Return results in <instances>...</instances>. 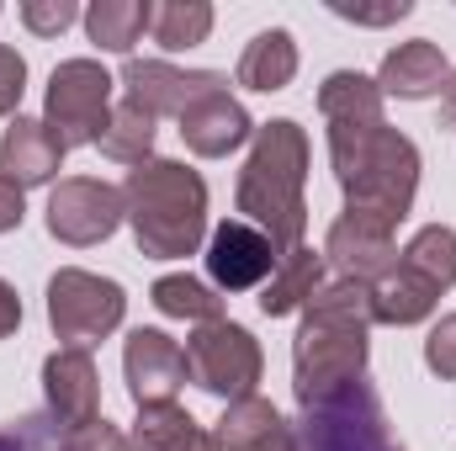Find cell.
<instances>
[{
    "instance_id": "obj_23",
    "label": "cell",
    "mask_w": 456,
    "mask_h": 451,
    "mask_svg": "<svg viewBox=\"0 0 456 451\" xmlns=\"http://www.w3.org/2000/svg\"><path fill=\"white\" fill-rule=\"evenodd\" d=\"M133 451H224V447L181 404H154V409H138Z\"/></svg>"
},
{
    "instance_id": "obj_14",
    "label": "cell",
    "mask_w": 456,
    "mask_h": 451,
    "mask_svg": "<svg viewBox=\"0 0 456 451\" xmlns=\"http://www.w3.org/2000/svg\"><path fill=\"white\" fill-rule=\"evenodd\" d=\"M324 260L340 271L345 282L377 287V282L398 266V244H393V234H387V228L361 224V218L340 213L335 228H330V239H324Z\"/></svg>"
},
{
    "instance_id": "obj_33",
    "label": "cell",
    "mask_w": 456,
    "mask_h": 451,
    "mask_svg": "<svg viewBox=\"0 0 456 451\" xmlns=\"http://www.w3.org/2000/svg\"><path fill=\"white\" fill-rule=\"evenodd\" d=\"M21 218H27V192L11 176H0V234L21 228Z\"/></svg>"
},
{
    "instance_id": "obj_27",
    "label": "cell",
    "mask_w": 456,
    "mask_h": 451,
    "mask_svg": "<svg viewBox=\"0 0 456 451\" xmlns=\"http://www.w3.org/2000/svg\"><path fill=\"white\" fill-rule=\"evenodd\" d=\"M149 32H154V43H159L165 53H186V48L208 43V32H213V5H208V0H165V5H154Z\"/></svg>"
},
{
    "instance_id": "obj_1",
    "label": "cell",
    "mask_w": 456,
    "mask_h": 451,
    "mask_svg": "<svg viewBox=\"0 0 456 451\" xmlns=\"http://www.w3.org/2000/svg\"><path fill=\"white\" fill-rule=\"evenodd\" d=\"M319 112L330 122V165L345 192V213L393 228L409 218L419 192V149L409 133L387 127L377 80L340 70L319 86Z\"/></svg>"
},
{
    "instance_id": "obj_13",
    "label": "cell",
    "mask_w": 456,
    "mask_h": 451,
    "mask_svg": "<svg viewBox=\"0 0 456 451\" xmlns=\"http://www.w3.org/2000/svg\"><path fill=\"white\" fill-rule=\"evenodd\" d=\"M43 398H48V414L59 425H69V430L96 425L102 420V372H96L91 350L59 345L43 361Z\"/></svg>"
},
{
    "instance_id": "obj_30",
    "label": "cell",
    "mask_w": 456,
    "mask_h": 451,
    "mask_svg": "<svg viewBox=\"0 0 456 451\" xmlns=\"http://www.w3.org/2000/svg\"><path fill=\"white\" fill-rule=\"evenodd\" d=\"M425 366L441 377V382H456V314H446L430 340H425Z\"/></svg>"
},
{
    "instance_id": "obj_31",
    "label": "cell",
    "mask_w": 456,
    "mask_h": 451,
    "mask_svg": "<svg viewBox=\"0 0 456 451\" xmlns=\"http://www.w3.org/2000/svg\"><path fill=\"white\" fill-rule=\"evenodd\" d=\"M21 91H27V59L0 43V117H11L21 107Z\"/></svg>"
},
{
    "instance_id": "obj_16",
    "label": "cell",
    "mask_w": 456,
    "mask_h": 451,
    "mask_svg": "<svg viewBox=\"0 0 456 451\" xmlns=\"http://www.w3.org/2000/svg\"><path fill=\"white\" fill-rule=\"evenodd\" d=\"M181 138H186L191 154L224 160L239 144L255 138V122H249V112H244L228 91H213V96H202V102H191V107L181 112Z\"/></svg>"
},
{
    "instance_id": "obj_12",
    "label": "cell",
    "mask_w": 456,
    "mask_h": 451,
    "mask_svg": "<svg viewBox=\"0 0 456 451\" xmlns=\"http://www.w3.org/2000/svg\"><path fill=\"white\" fill-rule=\"evenodd\" d=\"M276 260H281V255L271 250V239H265L255 224H244V218L218 224L213 228V239H208V276H213L218 292H249V287H265L271 271H276Z\"/></svg>"
},
{
    "instance_id": "obj_7",
    "label": "cell",
    "mask_w": 456,
    "mask_h": 451,
    "mask_svg": "<svg viewBox=\"0 0 456 451\" xmlns=\"http://www.w3.org/2000/svg\"><path fill=\"white\" fill-rule=\"evenodd\" d=\"M127 319V292L117 287L112 276L64 266L48 276V324L53 335L75 350H91L96 340H107Z\"/></svg>"
},
{
    "instance_id": "obj_9",
    "label": "cell",
    "mask_w": 456,
    "mask_h": 451,
    "mask_svg": "<svg viewBox=\"0 0 456 451\" xmlns=\"http://www.w3.org/2000/svg\"><path fill=\"white\" fill-rule=\"evenodd\" d=\"M122 186L96 181V176H69L48 192V234L69 250H91L112 239L122 224Z\"/></svg>"
},
{
    "instance_id": "obj_21",
    "label": "cell",
    "mask_w": 456,
    "mask_h": 451,
    "mask_svg": "<svg viewBox=\"0 0 456 451\" xmlns=\"http://www.w3.org/2000/svg\"><path fill=\"white\" fill-rule=\"evenodd\" d=\"M441 303V287L425 282L419 271H409L403 260L371 287V319L377 324H393V330H409V324H425Z\"/></svg>"
},
{
    "instance_id": "obj_36",
    "label": "cell",
    "mask_w": 456,
    "mask_h": 451,
    "mask_svg": "<svg viewBox=\"0 0 456 451\" xmlns=\"http://www.w3.org/2000/svg\"><path fill=\"white\" fill-rule=\"evenodd\" d=\"M0 451H27V447H21V436H16V430H5V436H0Z\"/></svg>"
},
{
    "instance_id": "obj_10",
    "label": "cell",
    "mask_w": 456,
    "mask_h": 451,
    "mask_svg": "<svg viewBox=\"0 0 456 451\" xmlns=\"http://www.w3.org/2000/svg\"><path fill=\"white\" fill-rule=\"evenodd\" d=\"M122 86H127L133 107H143L149 117H175L181 122V112L191 102H202L213 91H228V75H218V70H175L165 59H127Z\"/></svg>"
},
{
    "instance_id": "obj_11",
    "label": "cell",
    "mask_w": 456,
    "mask_h": 451,
    "mask_svg": "<svg viewBox=\"0 0 456 451\" xmlns=\"http://www.w3.org/2000/svg\"><path fill=\"white\" fill-rule=\"evenodd\" d=\"M122 377H127V393L138 409L175 404V393L186 382V350L165 330H133L122 345Z\"/></svg>"
},
{
    "instance_id": "obj_29",
    "label": "cell",
    "mask_w": 456,
    "mask_h": 451,
    "mask_svg": "<svg viewBox=\"0 0 456 451\" xmlns=\"http://www.w3.org/2000/svg\"><path fill=\"white\" fill-rule=\"evenodd\" d=\"M86 11L75 0H21V27L37 37H59L64 27H75Z\"/></svg>"
},
{
    "instance_id": "obj_18",
    "label": "cell",
    "mask_w": 456,
    "mask_h": 451,
    "mask_svg": "<svg viewBox=\"0 0 456 451\" xmlns=\"http://www.w3.org/2000/svg\"><path fill=\"white\" fill-rule=\"evenodd\" d=\"M213 441L224 451H303L297 447V430H292V425L276 414V404L260 398V393L224 404V420H218Z\"/></svg>"
},
{
    "instance_id": "obj_19",
    "label": "cell",
    "mask_w": 456,
    "mask_h": 451,
    "mask_svg": "<svg viewBox=\"0 0 456 451\" xmlns=\"http://www.w3.org/2000/svg\"><path fill=\"white\" fill-rule=\"evenodd\" d=\"M319 287H324V255L308 250V244H297L292 255L276 260V271H271V282L260 287L255 303H260L265 319H287V314H303Z\"/></svg>"
},
{
    "instance_id": "obj_35",
    "label": "cell",
    "mask_w": 456,
    "mask_h": 451,
    "mask_svg": "<svg viewBox=\"0 0 456 451\" xmlns=\"http://www.w3.org/2000/svg\"><path fill=\"white\" fill-rule=\"evenodd\" d=\"M441 122L456 127V70H452V80H446V91H441Z\"/></svg>"
},
{
    "instance_id": "obj_15",
    "label": "cell",
    "mask_w": 456,
    "mask_h": 451,
    "mask_svg": "<svg viewBox=\"0 0 456 451\" xmlns=\"http://www.w3.org/2000/svg\"><path fill=\"white\" fill-rule=\"evenodd\" d=\"M64 144L48 133L43 117H11V127L0 133V176H11L21 192L27 186H48L59 170H64Z\"/></svg>"
},
{
    "instance_id": "obj_28",
    "label": "cell",
    "mask_w": 456,
    "mask_h": 451,
    "mask_svg": "<svg viewBox=\"0 0 456 451\" xmlns=\"http://www.w3.org/2000/svg\"><path fill=\"white\" fill-rule=\"evenodd\" d=\"M398 260H403L409 271H419L425 282H436L441 292H452L456 287V228L425 224L403 250H398Z\"/></svg>"
},
{
    "instance_id": "obj_26",
    "label": "cell",
    "mask_w": 456,
    "mask_h": 451,
    "mask_svg": "<svg viewBox=\"0 0 456 451\" xmlns=\"http://www.w3.org/2000/svg\"><path fill=\"white\" fill-rule=\"evenodd\" d=\"M149 303L165 319H191V324H218L224 319V298L197 276H159L149 287Z\"/></svg>"
},
{
    "instance_id": "obj_32",
    "label": "cell",
    "mask_w": 456,
    "mask_h": 451,
    "mask_svg": "<svg viewBox=\"0 0 456 451\" xmlns=\"http://www.w3.org/2000/svg\"><path fill=\"white\" fill-rule=\"evenodd\" d=\"M330 11L345 16V21H355V27H387V21H403L414 5H409V0H387V5H340V0H335Z\"/></svg>"
},
{
    "instance_id": "obj_34",
    "label": "cell",
    "mask_w": 456,
    "mask_h": 451,
    "mask_svg": "<svg viewBox=\"0 0 456 451\" xmlns=\"http://www.w3.org/2000/svg\"><path fill=\"white\" fill-rule=\"evenodd\" d=\"M16 330H21V298H16V287L0 276V340L16 335Z\"/></svg>"
},
{
    "instance_id": "obj_17",
    "label": "cell",
    "mask_w": 456,
    "mask_h": 451,
    "mask_svg": "<svg viewBox=\"0 0 456 451\" xmlns=\"http://www.w3.org/2000/svg\"><path fill=\"white\" fill-rule=\"evenodd\" d=\"M446 80H452V64H446V53L430 37L398 43L382 59V70H377V91L382 96H398V102H430V96L446 91Z\"/></svg>"
},
{
    "instance_id": "obj_2",
    "label": "cell",
    "mask_w": 456,
    "mask_h": 451,
    "mask_svg": "<svg viewBox=\"0 0 456 451\" xmlns=\"http://www.w3.org/2000/svg\"><path fill=\"white\" fill-rule=\"evenodd\" d=\"M371 287L361 282H324L314 303L303 308V324L292 340V393L297 409H314L366 377L371 350Z\"/></svg>"
},
{
    "instance_id": "obj_6",
    "label": "cell",
    "mask_w": 456,
    "mask_h": 451,
    "mask_svg": "<svg viewBox=\"0 0 456 451\" xmlns=\"http://www.w3.org/2000/svg\"><path fill=\"white\" fill-rule=\"evenodd\" d=\"M297 447L303 451H403L387 430V414H382V398L377 388L361 377L350 382L345 393L303 409L297 420Z\"/></svg>"
},
{
    "instance_id": "obj_8",
    "label": "cell",
    "mask_w": 456,
    "mask_h": 451,
    "mask_svg": "<svg viewBox=\"0 0 456 451\" xmlns=\"http://www.w3.org/2000/svg\"><path fill=\"white\" fill-rule=\"evenodd\" d=\"M260 372H265V356H260V340L249 335L244 324H197L191 340H186V377L202 388V393H213V398H249L255 393V382H260Z\"/></svg>"
},
{
    "instance_id": "obj_24",
    "label": "cell",
    "mask_w": 456,
    "mask_h": 451,
    "mask_svg": "<svg viewBox=\"0 0 456 451\" xmlns=\"http://www.w3.org/2000/svg\"><path fill=\"white\" fill-rule=\"evenodd\" d=\"M86 37L102 48V53H133V43L149 32L154 21V5L149 0H96L86 16Z\"/></svg>"
},
{
    "instance_id": "obj_20",
    "label": "cell",
    "mask_w": 456,
    "mask_h": 451,
    "mask_svg": "<svg viewBox=\"0 0 456 451\" xmlns=\"http://www.w3.org/2000/svg\"><path fill=\"white\" fill-rule=\"evenodd\" d=\"M292 75H297V43H292L287 27L255 32V37L244 43V53H239V70H233V80H239L244 91H260V96L287 91Z\"/></svg>"
},
{
    "instance_id": "obj_22",
    "label": "cell",
    "mask_w": 456,
    "mask_h": 451,
    "mask_svg": "<svg viewBox=\"0 0 456 451\" xmlns=\"http://www.w3.org/2000/svg\"><path fill=\"white\" fill-rule=\"evenodd\" d=\"M16 436H21V447L27 451H133V441L117 430L112 420H96V425L69 430V425H59L48 409L16 420Z\"/></svg>"
},
{
    "instance_id": "obj_4",
    "label": "cell",
    "mask_w": 456,
    "mask_h": 451,
    "mask_svg": "<svg viewBox=\"0 0 456 451\" xmlns=\"http://www.w3.org/2000/svg\"><path fill=\"white\" fill-rule=\"evenodd\" d=\"M122 213L149 260H186L208 239V181L181 160H149L122 181Z\"/></svg>"
},
{
    "instance_id": "obj_3",
    "label": "cell",
    "mask_w": 456,
    "mask_h": 451,
    "mask_svg": "<svg viewBox=\"0 0 456 451\" xmlns=\"http://www.w3.org/2000/svg\"><path fill=\"white\" fill-rule=\"evenodd\" d=\"M303 186H308V133L292 117H276V122L255 127V144H249V160L239 170L233 202H239V218L260 228L276 255H292L308 234Z\"/></svg>"
},
{
    "instance_id": "obj_5",
    "label": "cell",
    "mask_w": 456,
    "mask_h": 451,
    "mask_svg": "<svg viewBox=\"0 0 456 451\" xmlns=\"http://www.w3.org/2000/svg\"><path fill=\"white\" fill-rule=\"evenodd\" d=\"M112 75L102 70V59H64L48 75V96H43V122L64 149H91L102 144L107 122H112Z\"/></svg>"
},
{
    "instance_id": "obj_25",
    "label": "cell",
    "mask_w": 456,
    "mask_h": 451,
    "mask_svg": "<svg viewBox=\"0 0 456 451\" xmlns=\"http://www.w3.org/2000/svg\"><path fill=\"white\" fill-rule=\"evenodd\" d=\"M96 149H102L107 160H117V165H133V170L149 165V160H154V117L122 96L112 107V122H107V133H102Z\"/></svg>"
}]
</instances>
